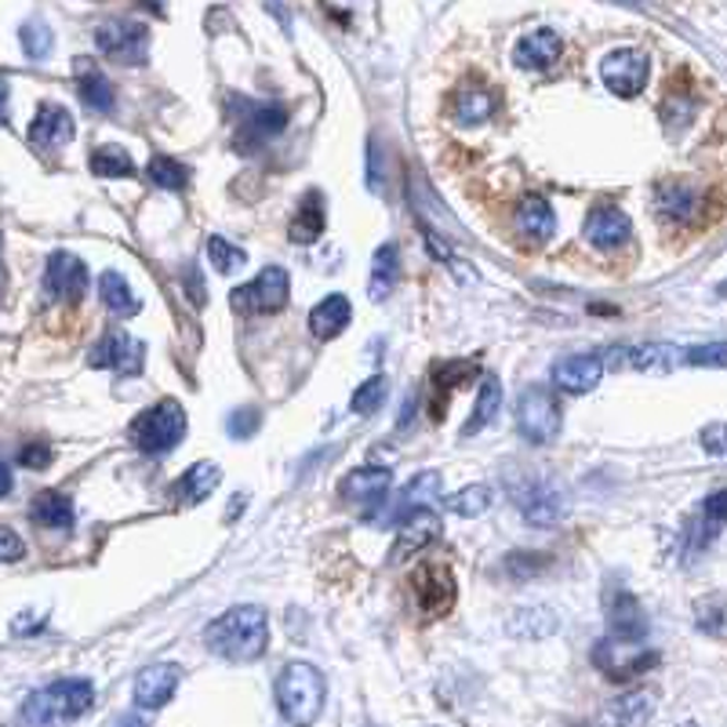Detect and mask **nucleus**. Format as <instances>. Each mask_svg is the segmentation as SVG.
Masks as SVG:
<instances>
[{
    "mask_svg": "<svg viewBox=\"0 0 727 727\" xmlns=\"http://www.w3.org/2000/svg\"><path fill=\"white\" fill-rule=\"evenodd\" d=\"M205 640L214 654L230 662H255L269 643V623L266 612L255 604H241L230 607L225 615H219L214 623L205 629Z\"/></svg>",
    "mask_w": 727,
    "mask_h": 727,
    "instance_id": "f257e3e1",
    "label": "nucleus"
},
{
    "mask_svg": "<svg viewBox=\"0 0 727 727\" xmlns=\"http://www.w3.org/2000/svg\"><path fill=\"white\" fill-rule=\"evenodd\" d=\"M277 709L288 724H309L320 717L328 698L324 673L309 662H288L277 676Z\"/></svg>",
    "mask_w": 727,
    "mask_h": 727,
    "instance_id": "f03ea898",
    "label": "nucleus"
},
{
    "mask_svg": "<svg viewBox=\"0 0 727 727\" xmlns=\"http://www.w3.org/2000/svg\"><path fill=\"white\" fill-rule=\"evenodd\" d=\"M95 702V684L85 676H66L55 681L22 702V720L26 724H66L88 713Z\"/></svg>",
    "mask_w": 727,
    "mask_h": 727,
    "instance_id": "7ed1b4c3",
    "label": "nucleus"
},
{
    "mask_svg": "<svg viewBox=\"0 0 727 727\" xmlns=\"http://www.w3.org/2000/svg\"><path fill=\"white\" fill-rule=\"evenodd\" d=\"M131 444L139 451H146V455H164V451H172L178 440L186 437V411L178 400H161L153 404L139 415L135 422L128 429Z\"/></svg>",
    "mask_w": 727,
    "mask_h": 727,
    "instance_id": "20e7f679",
    "label": "nucleus"
},
{
    "mask_svg": "<svg viewBox=\"0 0 727 727\" xmlns=\"http://www.w3.org/2000/svg\"><path fill=\"white\" fill-rule=\"evenodd\" d=\"M560 426H564V411H560L553 389L528 386L517 397V429L524 433V440H531V444H553L560 437Z\"/></svg>",
    "mask_w": 727,
    "mask_h": 727,
    "instance_id": "39448f33",
    "label": "nucleus"
},
{
    "mask_svg": "<svg viewBox=\"0 0 727 727\" xmlns=\"http://www.w3.org/2000/svg\"><path fill=\"white\" fill-rule=\"evenodd\" d=\"M288 295H291L288 269H284V266H266L255 280H247V284H241V288H233L230 302H233L236 313L262 317V313H280V309L288 306Z\"/></svg>",
    "mask_w": 727,
    "mask_h": 727,
    "instance_id": "423d86ee",
    "label": "nucleus"
},
{
    "mask_svg": "<svg viewBox=\"0 0 727 727\" xmlns=\"http://www.w3.org/2000/svg\"><path fill=\"white\" fill-rule=\"evenodd\" d=\"M411 593H415V607H419L422 618H440L455 607V575H451L448 564L440 560H426V564L415 568L411 575Z\"/></svg>",
    "mask_w": 727,
    "mask_h": 727,
    "instance_id": "0eeeda50",
    "label": "nucleus"
},
{
    "mask_svg": "<svg viewBox=\"0 0 727 727\" xmlns=\"http://www.w3.org/2000/svg\"><path fill=\"white\" fill-rule=\"evenodd\" d=\"M95 44H99L102 55L117 58V63L128 66H142L150 55V30L142 22H128V19H110L95 30Z\"/></svg>",
    "mask_w": 727,
    "mask_h": 727,
    "instance_id": "6e6552de",
    "label": "nucleus"
},
{
    "mask_svg": "<svg viewBox=\"0 0 727 727\" xmlns=\"http://www.w3.org/2000/svg\"><path fill=\"white\" fill-rule=\"evenodd\" d=\"M651 74L648 55L637 52V47H618L601 63V80L607 85V91L623 95V99H634V95L643 91Z\"/></svg>",
    "mask_w": 727,
    "mask_h": 727,
    "instance_id": "1a4fd4ad",
    "label": "nucleus"
},
{
    "mask_svg": "<svg viewBox=\"0 0 727 727\" xmlns=\"http://www.w3.org/2000/svg\"><path fill=\"white\" fill-rule=\"evenodd\" d=\"M593 662H597L612 681H629V676H637V673H648L651 665L659 662V654L640 648V640H618L615 637V640L597 643Z\"/></svg>",
    "mask_w": 727,
    "mask_h": 727,
    "instance_id": "9d476101",
    "label": "nucleus"
},
{
    "mask_svg": "<svg viewBox=\"0 0 727 727\" xmlns=\"http://www.w3.org/2000/svg\"><path fill=\"white\" fill-rule=\"evenodd\" d=\"M241 128H236V146L244 153L258 150L262 142L280 135L284 124H288V110L277 102H241Z\"/></svg>",
    "mask_w": 727,
    "mask_h": 727,
    "instance_id": "9b49d317",
    "label": "nucleus"
},
{
    "mask_svg": "<svg viewBox=\"0 0 727 727\" xmlns=\"http://www.w3.org/2000/svg\"><path fill=\"white\" fill-rule=\"evenodd\" d=\"M88 364L113 367V372H121V375H139L142 364H146V350H142V342L131 339L128 331H110V335H102L91 345Z\"/></svg>",
    "mask_w": 727,
    "mask_h": 727,
    "instance_id": "f8f14e48",
    "label": "nucleus"
},
{
    "mask_svg": "<svg viewBox=\"0 0 727 727\" xmlns=\"http://www.w3.org/2000/svg\"><path fill=\"white\" fill-rule=\"evenodd\" d=\"M514 503L524 514V520L535 524V528H553V524L564 517V495H560V487H553L550 481H531L517 487Z\"/></svg>",
    "mask_w": 727,
    "mask_h": 727,
    "instance_id": "ddd939ff",
    "label": "nucleus"
},
{
    "mask_svg": "<svg viewBox=\"0 0 727 727\" xmlns=\"http://www.w3.org/2000/svg\"><path fill=\"white\" fill-rule=\"evenodd\" d=\"M44 291L47 299H69V302L80 299L88 291V266L77 255L55 252L44 269Z\"/></svg>",
    "mask_w": 727,
    "mask_h": 727,
    "instance_id": "4468645a",
    "label": "nucleus"
},
{
    "mask_svg": "<svg viewBox=\"0 0 727 727\" xmlns=\"http://www.w3.org/2000/svg\"><path fill=\"white\" fill-rule=\"evenodd\" d=\"M389 481L393 473L389 470H378V466H364V470H353L350 476L342 481V498L350 506H356L361 514H372V509H378L386 503L389 495Z\"/></svg>",
    "mask_w": 727,
    "mask_h": 727,
    "instance_id": "2eb2a0df",
    "label": "nucleus"
},
{
    "mask_svg": "<svg viewBox=\"0 0 727 727\" xmlns=\"http://www.w3.org/2000/svg\"><path fill=\"white\" fill-rule=\"evenodd\" d=\"M178 681H183V670L178 665H172V662H157V665H146L139 676H135V706L139 709H161V706H168L172 702V695H175V687H178Z\"/></svg>",
    "mask_w": 727,
    "mask_h": 727,
    "instance_id": "dca6fc26",
    "label": "nucleus"
},
{
    "mask_svg": "<svg viewBox=\"0 0 727 727\" xmlns=\"http://www.w3.org/2000/svg\"><path fill=\"white\" fill-rule=\"evenodd\" d=\"M74 113L66 110V106H58V102H44L41 110H37V117H33V124H30V142L37 150H58V146H66L69 139H74Z\"/></svg>",
    "mask_w": 727,
    "mask_h": 727,
    "instance_id": "f3484780",
    "label": "nucleus"
},
{
    "mask_svg": "<svg viewBox=\"0 0 727 727\" xmlns=\"http://www.w3.org/2000/svg\"><path fill=\"white\" fill-rule=\"evenodd\" d=\"M601 375H604V356L593 353L564 356V361L553 364V386L564 393H590L601 383Z\"/></svg>",
    "mask_w": 727,
    "mask_h": 727,
    "instance_id": "a211bd4d",
    "label": "nucleus"
},
{
    "mask_svg": "<svg viewBox=\"0 0 727 727\" xmlns=\"http://www.w3.org/2000/svg\"><path fill=\"white\" fill-rule=\"evenodd\" d=\"M440 539V520L429 514V509H415V514H408L404 517V524H400V535H397V546H393V560H408V557H415V553H422L429 542H437Z\"/></svg>",
    "mask_w": 727,
    "mask_h": 727,
    "instance_id": "6ab92c4d",
    "label": "nucleus"
},
{
    "mask_svg": "<svg viewBox=\"0 0 727 727\" xmlns=\"http://www.w3.org/2000/svg\"><path fill=\"white\" fill-rule=\"evenodd\" d=\"M514 225H517V233L524 236V241L546 244L553 236V230H557V214L550 208V200L539 197V194H531V197L520 200V208L514 214Z\"/></svg>",
    "mask_w": 727,
    "mask_h": 727,
    "instance_id": "aec40b11",
    "label": "nucleus"
},
{
    "mask_svg": "<svg viewBox=\"0 0 727 727\" xmlns=\"http://www.w3.org/2000/svg\"><path fill=\"white\" fill-rule=\"evenodd\" d=\"M607 629H612V637H618V640L648 637V615H643V607L634 593L618 590L612 597V607H607Z\"/></svg>",
    "mask_w": 727,
    "mask_h": 727,
    "instance_id": "412c9836",
    "label": "nucleus"
},
{
    "mask_svg": "<svg viewBox=\"0 0 727 727\" xmlns=\"http://www.w3.org/2000/svg\"><path fill=\"white\" fill-rule=\"evenodd\" d=\"M629 233H634V225H629V214L618 211V208H597L590 211L586 219V241L593 247H601V252H612V247L626 244Z\"/></svg>",
    "mask_w": 727,
    "mask_h": 727,
    "instance_id": "4be33fe9",
    "label": "nucleus"
},
{
    "mask_svg": "<svg viewBox=\"0 0 727 727\" xmlns=\"http://www.w3.org/2000/svg\"><path fill=\"white\" fill-rule=\"evenodd\" d=\"M560 52H564V44L553 30H535L528 37H520L517 47H514V63L520 69H550Z\"/></svg>",
    "mask_w": 727,
    "mask_h": 727,
    "instance_id": "5701e85b",
    "label": "nucleus"
},
{
    "mask_svg": "<svg viewBox=\"0 0 727 727\" xmlns=\"http://www.w3.org/2000/svg\"><path fill=\"white\" fill-rule=\"evenodd\" d=\"M77 88H80V99H85L88 110L95 113H110L117 106V91L113 85L99 74V66L91 63V58H77Z\"/></svg>",
    "mask_w": 727,
    "mask_h": 727,
    "instance_id": "b1692460",
    "label": "nucleus"
},
{
    "mask_svg": "<svg viewBox=\"0 0 727 727\" xmlns=\"http://www.w3.org/2000/svg\"><path fill=\"white\" fill-rule=\"evenodd\" d=\"M353 317V306L345 295H328L324 302H317L313 309H309V331H313L317 339H339L345 324H350Z\"/></svg>",
    "mask_w": 727,
    "mask_h": 727,
    "instance_id": "393cba45",
    "label": "nucleus"
},
{
    "mask_svg": "<svg viewBox=\"0 0 727 727\" xmlns=\"http://www.w3.org/2000/svg\"><path fill=\"white\" fill-rule=\"evenodd\" d=\"M219 481H222V470L214 466V462H197V466H189L183 476H178L175 498L183 506H197V503H205V498H211Z\"/></svg>",
    "mask_w": 727,
    "mask_h": 727,
    "instance_id": "a878e982",
    "label": "nucleus"
},
{
    "mask_svg": "<svg viewBox=\"0 0 727 727\" xmlns=\"http://www.w3.org/2000/svg\"><path fill=\"white\" fill-rule=\"evenodd\" d=\"M506 629L514 637H520V640H546V637H553L557 629H560V615L553 612V607H542V604L520 607V612L509 615Z\"/></svg>",
    "mask_w": 727,
    "mask_h": 727,
    "instance_id": "bb28decb",
    "label": "nucleus"
},
{
    "mask_svg": "<svg viewBox=\"0 0 727 727\" xmlns=\"http://www.w3.org/2000/svg\"><path fill=\"white\" fill-rule=\"evenodd\" d=\"M654 205L665 214V219H676V222H687L691 214L698 211V189L691 183H681V178H670L654 189Z\"/></svg>",
    "mask_w": 727,
    "mask_h": 727,
    "instance_id": "cd10ccee",
    "label": "nucleus"
},
{
    "mask_svg": "<svg viewBox=\"0 0 727 727\" xmlns=\"http://www.w3.org/2000/svg\"><path fill=\"white\" fill-rule=\"evenodd\" d=\"M30 517L47 531H69L74 528V503H69V495L63 492H41L33 498Z\"/></svg>",
    "mask_w": 727,
    "mask_h": 727,
    "instance_id": "c85d7f7f",
    "label": "nucleus"
},
{
    "mask_svg": "<svg viewBox=\"0 0 727 727\" xmlns=\"http://www.w3.org/2000/svg\"><path fill=\"white\" fill-rule=\"evenodd\" d=\"M498 411H503V383H498L495 375H484L481 393H476V404H473V415L466 419V426H462V437H473V433H481V429H487L498 419Z\"/></svg>",
    "mask_w": 727,
    "mask_h": 727,
    "instance_id": "c756f323",
    "label": "nucleus"
},
{
    "mask_svg": "<svg viewBox=\"0 0 727 727\" xmlns=\"http://www.w3.org/2000/svg\"><path fill=\"white\" fill-rule=\"evenodd\" d=\"M440 492H444V481H440V473H437V470H422V473L415 476V481L400 492V503H397V509H393V517H408V514H415V509L437 503Z\"/></svg>",
    "mask_w": 727,
    "mask_h": 727,
    "instance_id": "7c9ffc66",
    "label": "nucleus"
},
{
    "mask_svg": "<svg viewBox=\"0 0 727 727\" xmlns=\"http://www.w3.org/2000/svg\"><path fill=\"white\" fill-rule=\"evenodd\" d=\"M99 295H102L106 309L117 313V317H135L139 309H142L139 295L131 291V284L117 269H106L102 277H99Z\"/></svg>",
    "mask_w": 727,
    "mask_h": 727,
    "instance_id": "2f4dec72",
    "label": "nucleus"
},
{
    "mask_svg": "<svg viewBox=\"0 0 727 727\" xmlns=\"http://www.w3.org/2000/svg\"><path fill=\"white\" fill-rule=\"evenodd\" d=\"M397 273H400V252L397 244H383L372 258V280H367V295H372V302H383L386 295L393 291V284H397Z\"/></svg>",
    "mask_w": 727,
    "mask_h": 727,
    "instance_id": "473e14b6",
    "label": "nucleus"
},
{
    "mask_svg": "<svg viewBox=\"0 0 727 727\" xmlns=\"http://www.w3.org/2000/svg\"><path fill=\"white\" fill-rule=\"evenodd\" d=\"M320 233H324V197L313 189V194H306L302 208L291 222V241L295 244H313Z\"/></svg>",
    "mask_w": 727,
    "mask_h": 727,
    "instance_id": "72a5a7b5",
    "label": "nucleus"
},
{
    "mask_svg": "<svg viewBox=\"0 0 727 727\" xmlns=\"http://www.w3.org/2000/svg\"><path fill=\"white\" fill-rule=\"evenodd\" d=\"M492 110H495V99L476 85L455 91V102H451V117H455L459 124H481L492 117Z\"/></svg>",
    "mask_w": 727,
    "mask_h": 727,
    "instance_id": "f704fd0d",
    "label": "nucleus"
},
{
    "mask_svg": "<svg viewBox=\"0 0 727 727\" xmlns=\"http://www.w3.org/2000/svg\"><path fill=\"white\" fill-rule=\"evenodd\" d=\"M492 503H495V492H492L487 484H470V487H462V492H455V495L444 498V506L451 509V514L466 517V520L484 517L487 509H492Z\"/></svg>",
    "mask_w": 727,
    "mask_h": 727,
    "instance_id": "c9c22d12",
    "label": "nucleus"
},
{
    "mask_svg": "<svg viewBox=\"0 0 727 727\" xmlns=\"http://www.w3.org/2000/svg\"><path fill=\"white\" fill-rule=\"evenodd\" d=\"M727 524V487H720V492H713L709 498H706V506H702V517H698V524H695V550H702L713 535H717L720 528Z\"/></svg>",
    "mask_w": 727,
    "mask_h": 727,
    "instance_id": "e433bc0d",
    "label": "nucleus"
},
{
    "mask_svg": "<svg viewBox=\"0 0 727 727\" xmlns=\"http://www.w3.org/2000/svg\"><path fill=\"white\" fill-rule=\"evenodd\" d=\"M651 713H654V695H651V691H629V695L612 702L607 717L618 720V724H640V720H648Z\"/></svg>",
    "mask_w": 727,
    "mask_h": 727,
    "instance_id": "4c0bfd02",
    "label": "nucleus"
},
{
    "mask_svg": "<svg viewBox=\"0 0 727 727\" xmlns=\"http://www.w3.org/2000/svg\"><path fill=\"white\" fill-rule=\"evenodd\" d=\"M88 168L99 178H128V175H135V161H131L121 146H99L91 153Z\"/></svg>",
    "mask_w": 727,
    "mask_h": 727,
    "instance_id": "58836bf2",
    "label": "nucleus"
},
{
    "mask_svg": "<svg viewBox=\"0 0 727 727\" xmlns=\"http://www.w3.org/2000/svg\"><path fill=\"white\" fill-rule=\"evenodd\" d=\"M146 175H150V183L161 189H183L189 183V172L178 161H172L168 153H153L146 164Z\"/></svg>",
    "mask_w": 727,
    "mask_h": 727,
    "instance_id": "ea45409f",
    "label": "nucleus"
},
{
    "mask_svg": "<svg viewBox=\"0 0 727 727\" xmlns=\"http://www.w3.org/2000/svg\"><path fill=\"white\" fill-rule=\"evenodd\" d=\"M386 397H389V378H386V375H372L367 383L356 386V393H353V411H356V415H375V411L386 404Z\"/></svg>",
    "mask_w": 727,
    "mask_h": 727,
    "instance_id": "a19ab883",
    "label": "nucleus"
},
{
    "mask_svg": "<svg viewBox=\"0 0 727 727\" xmlns=\"http://www.w3.org/2000/svg\"><path fill=\"white\" fill-rule=\"evenodd\" d=\"M208 258H211V266L219 269V273H236L247 262L241 244H230L225 236H214V233L208 236Z\"/></svg>",
    "mask_w": 727,
    "mask_h": 727,
    "instance_id": "79ce46f5",
    "label": "nucleus"
},
{
    "mask_svg": "<svg viewBox=\"0 0 727 727\" xmlns=\"http://www.w3.org/2000/svg\"><path fill=\"white\" fill-rule=\"evenodd\" d=\"M19 41H22V52H26L30 58H47L52 55V44H55L52 30H47V22H41V19L26 22V26L19 30Z\"/></svg>",
    "mask_w": 727,
    "mask_h": 727,
    "instance_id": "37998d69",
    "label": "nucleus"
},
{
    "mask_svg": "<svg viewBox=\"0 0 727 727\" xmlns=\"http://www.w3.org/2000/svg\"><path fill=\"white\" fill-rule=\"evenodd\" d=\"M476 375H481V367H476V361H448V364H440V367H437L433 386H437V389H455V386L473 383Z\"/></svg>",
    "mask_w": 727,
    "mask_h": 727,
    "instance_id": "c03bdc74",
    "label": "nucleus"
},
{
    "mask_svg": "<svg viewBox=\"0 0 727 727\" xmlns=\"http://www.w3.org/2000/svg\"><path fill=\"white\" fill-rule=\"evenodd\" d=\"M684 364L727 367V342H709V345H695V350H684Z\"/></svg>",
    "mask_w": 727,
    "mask_h": 727,
    "instance_id": "a18cd8bd",
    "label": "nucleus"
},
{
    "mask_svg": "<svg viewBox=\"0 0 727 727\" xmlns=\"http://www.w3.org/2000/svg\"><path fill=\"white\" fill-rule=\"evenodd\" d=\"M225 429H230V437H233V440H244V437H252L255 429H258V411H255V408L233 411V415H230V422H225Z\"/></svg>",
    "mask_w": 727,
    "mask_h": 727,
    "instance_id": "49530a36",
    "label": "nucleus"
},
{
    "mask_svg": "<svg viewBox=\"0 0 727 727\" xmlns=\"http://www.w3.org/2000/svg\"><path fill=\"white\" fill-rule=\"evenodd\" d=\"M702 448H706L709 455L727 459V422H717V426L702 429Z\"/></svg>",
    "mask_w": 727,
    "mask_h": 727,
    "instance_id": "de8ad7c7",
    "label": "nucleus"
},
{
    "mask_svg": "<svg viewBox=\"0 0 727 727\" xmlns=\"http://www.w3.org/2000/svg\"><path fill=\"white\" fill-rule=\"evenodd\" d=\"M698 626L706 629V634H720L724 629V604L720 601L698 604Z\"/></svg>",
    "mask_w": 727,
    "mask_h": 727,
    "instance_id": "09e8293b",
    "label": "nucleus"
},
{
    "mask_svg": "<svg viewBox=\"0 0 727 727\" xmlns=\"http://www.w3.org/2000/svg\"><path fill=\"white\" fill-rule=\"evenodd\" d=\"M550 560H546L542 553H514L506 560V568L514 571V575H535L539 568H546Z\"/></svg>",
    "mask_w": 727,
    "mask_h": 727,
    "instance_id": "8fccbe9b",
    "label": "nucleus"
},
{
    "mask_svg": "<svg viewBox=\"0 0 727 727\" xmlns=\"http://www.w3.org/2000/svg\"><path fill=\"white\" fill-rule=\"evenodd\" d=\"M22 553H26V542H22L11 528H0V564H11V560H22Z\"/></svg>",
    "mask_w": 727,
    "mask_h": 727,
    "instance_id": "3c124183",
    "label": "nucleus"
},
{
    "mask_svg": "<svg viewBox=\"0 0 727 727\" xmlns=\"http://www.w3.org/2000/svg\"><path fill=\"white\" fill-rule=\"evenodd\" d=\"M378 142L372 139L367 142V189H372V194H383V168H378Z\"/></svg>",
    "mask_w": 727,
    "mask_h": 727,
    "instance_id": "603ef678",
    "label": "nucleus"
},
{
    "mask_svg": "<svg viewBox=\"0 0 727 727\" xmlns=\"http://www.w3.org/2000/svg\"><path fill=\"white\" fill-rule=\"evenodd\" d=\"M19 462H22V466H30V470H44L47 462H52V448H47V444L22 448V451H19Z\"/></svg>",
    "mask_w": 727,
    "mask_h": 727,
    "instance_id": "864d4df0",
    "label": "nucleus"
},
{
    "mask_svg": "<svg viewBox=\"0 0 727 727\" xmlns=\"http://www.w3.org/2000/svg\"><path fill=\"white\" fill-rule=\"evenodd\" d=\"M44 626V612H22L15 623H11V634H33V629H41Z\"/></svg>",
    "mask_w": 727,
    "mask_h": 727,
    "instance_id": "5fc2aeb1",
    "label": "nucleus"
},
{
    "mask_svg": "<svg viewBox=\"0 0 727 727\" xmlns=\"http://www.w3.org/2000/svg\"><path fill=\"white\" fill-rule=\"evenodd\" d=\"M0 124H8V80H0Z\"/></svg>",
    "mask_w": 727,
    "mask_h": 727,
    "instance_id": "6e6d98bb",
    "label": "nucleus"
},
{
    "mask_svg": "<svg viewBox=\"0 0 727 727\" xmlns=\"http://www.w3.org/2000/svg\"><path fill=\"white\" fill-rule=\"evenodd\" d=\"M11 492V470L4 466V462H0V498H4Z\"/></svg>",
    "mask_w": 727,
    "mask_h": 727,
    "instance_id": "4d7b16f0",
    "label": "nucleus"
},
{
    "mask_svg": "<svg viewBox=\"0 0 727 727\" xmlns=\"http://www.w3.org/2000/svg\"><path fill=\"white\" fill-rule=\"evenodd\" d=\"M720 291H724V295H727V284H724V288H720Z\"/></svg>",
    "mask_w": 727,
    "mask_h": 727,
    "instance_id": "13d9d810",
    "label": "nucleus"
}]
</instances>
